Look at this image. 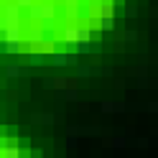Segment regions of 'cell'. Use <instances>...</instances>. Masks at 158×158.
<instances>
[{
  "mask_svg": "<svg viewBox=\"0 0 158 158\" xmlns=\"http://www.w3.org/2000/svg\"><path fill=\"white\" fill-rule=\"evenodd\" d=\"M28 15H31V21H54L56 8L51 3H33L28 8Z\"/></svg>",
  "mask_w": 158,
  "mask_h": 158,
  "instance_id": "6da1fadb",
  "label": "cell"
},
{
  "mask_svg": "<svg viewBox=\"0 0 158 158\" xmlns=\"http://www.w3.org/2000/svg\"><path fill=\"white\" fill-rule=\"evenodd\" d=\"M3 10H5V18L10 26H21V5L18 3H8Z\"/></svg>",
  "mask_w": 158,
  "mask_h": 158,
  "instance_id": "7a4b0ae2",
  "label": "cell"
},
{
  "mask_svg": "<svg viewBox=\"0 0 158 158\" xmlns=\"http://www.w3.org/2000/svg\"><path fill=\"white\" fill-rule=\"evenodd\" d=\"M64 44H69V46L79 44V28L77 26H66L64 28Z\"/></svg>",
  "mask_w": 158,
  "mask_h": 158,
  "instance_id": "3957f363",
  "label": "cell"
},
{
  "mask_svg": "<svg viewBox=\"0 0 158 158\" xmlns=\"http://www.w3.org/2000/svg\"><path fill=\"white\" fill-rule=\"evenodd\" d=\"M5 41L21 44V26H8V28H5Z\"/></svg>",
  "mask_w": 158,
  "mask_h": 158,
  "instance_id": "277c9868",
  "label": "cell"
},
{
  "mask_svg": "<svg viewBox=\"0 0 158 158\" xmlns=\"http://www.w3.org/2000/svg\"><path fill=\"white\" fill-rule=\"evenodd\" d=\"M51 64H54V66H66V64H72V56H69V54H61V51H56V54L51 56Z\"/></svg>",
  "mask_w": 158,
  "mask_h": 158,
  "instance_id": "5b68a950",
  "label": "cell"
},
{
  "mask_svg": "<svg viewBox=\"0 0 158 158\" xmlns=\"http://www.w3.org/2000/svg\"><path fill=\"white\" fill-rule=\"evenodd\" d=\"M31 123H36V125H54L56 117H54V115H33Z\"/></svg>",
  "mask_w": 158,
  "mask_h": 158,
  "instance_id": "8992f818",
  "label": "cell"
},
{
  "mask_svg": "<svg viewBox=\"0 0 158 158\" xmlns=\"http://www.w3.org/2000/svg\"><path fill=\"white\" fill-rule=\"evenodd\" d=\"M21 74H23V69H18L15 64H8L5 66V77L8 79H15V77H21Z\"/></svg>",
  "mask_w": 158,
  "mask_h": 158,
  "instance_id": "52a82bcc",
  "label": "cell"
},
{
  "mask_svg": "<svg viewBox=\"0 0 158 158\" xmlns=\"http://www.w3.org/2000/svg\"><path fill=\"white\" fill-rule=\"evenodd\" d=\"M66 148H77V127L66 130Z\"/></svg>",
  "mask_w": 158,
  "mask_h": 158,
  "instance_id": "ba28073f",
  "label": "cell"
},
{
  "mask_svg": "<svg viewBox=\"0 0 158 158\" xmlns=\"http://www.w3.org/2000/svg\"><path fill=\"white\" fill-rule=\"evenodd\" d=\"M64 3H66V18L74 21V15H77V0H64Z\"/></svg>",
  "mask_w": 158,
  "mask_h": 158,
  "instance_id": "9c48e42d",
  "label": "cell"
},
{
  "mask_svg": "<svg viewBox=\"0 0 158 158\" xmlns=\"http://www.w3.org/2000/svg\"><path fill=\"white\" fill-rule=\"evenodd\" d=\"M112 13H115V8H112V3L107 0V3L100 8V18H112Z\"/></svg>",
  "mask_w": 158,
  "mask_h": 158,
  "instance_id": "30bf717a",
  "label": "cell"
},
{
  "mask_svg": "<svg viewBox=\"0 0 158 158\" xmlns=\"http://www.w3.org/2000/svg\"><path fill=\"white\" fill-rule=\"evenodd\" d=\"M100 28L102 31H115V18H100Z\"/></svg>",
  "mask_w": 158,
  "mask_h": 158,
  "instance_id": "8fae6325",
  "label": "cell"
},
{
  "mask_svg": "<svg viewBox=\"0 0 158 158\" xmlns=\"http://www.w3.org/2000/svg\"><path fill=\"white\" fill-rule=\"evenodd\" d=\"M74 51H77V54H89V51H92V44L82 41V44H77V46H74Z\"/></svg>",
  "mask_w": 158,
  "mask_h": 158,
  "instance_id": "7c38bea8",
  "label": "cell"
},
{
  "mask_svg": "<svg viewBox=\"0 0 158 158\" xmlns=\"http://www.w3.org/2000/svg\"><path fill=\"white\" fill-rule=\"evenodd\" d=\"M3 158H21V151H18L15 145H8V148H5V156H3Z\"/></svg>",
  "mask_w": 158,
  "mask_h": 158,
  "instance_id": "4fadbf2b",
  "label": "cell"
},
{
  "mask_svg": "<svg viewBox=\"0 0 158 158\" xmlns=\"http://www.w3.org/2000/svg\"><path fill=\"white\" fill-rule=\"evenodd\" d=\"M41 64H46V61H44V54H41V51L31 54V66H41Z\"/></svg>",
  "mask_w": 158,
  "mask_h": 158,
  "instance_id": "5bb4252c",
  "label": "cell"
},
{
  "mask_svg": "<svg viewBox=\"0 0 158 158\" xmlns=\"http://www.w3.org/2000/svg\"><path fill=\"white\" fill-rule=\"evenodd\" d=\"M5 54H21V44H10V41H5Z\"/></svg>",
  "mask_w": 158,
  "mask_h": 158,
  "instance_id": "9a60e30c",
  "label": "cell"
},
{
  "mask_svg": "<svg viewBox=\"0 0 158 158\" xmlns=\"http://www.w3.org/2000/svg\"><path fill=\"white\" fill-rule=\"evenodd\" d=\"M89 38H92V31H89V28H79V44H82V41L89 44Z\"/></svg>",
  "mask_w": 158,
  "mask_h": 158,
  "instance_id": "2e32d148",
  "label": "cell"
},
{
  "mask_svg": "<svg viewBox=\"0 0 158 158\" xmlns=\"http://www.w3.org/2000/svg\"><path fill=\"white\" fill-rule=\"evenodd\" d=\"M61 97H64V100L77 102V97H79V94H77V89H64V92H61Z\"/></svg>",
  "mask_w": 158,
  "mask_h": 158,
  "instance_id": "e0dca14e",
  "label": "cell"
},
{
  "mask_svg": "<svg viewBox=\"0 0 158 158\" xmlns=\"http://www.w3.org/2000/svg\"><path fill=\"white\" fill-rule=\"evenodd\" d=\"M77 74H79V77H92V74H94V69H92V66H79V69H77Z\"/></svg>",
  "mask_w": 158,
  "mask_h": 158,
  "instance_id": "ac0fdd59",
  "label": "cell"
},
{
  "mask_svg": "<svg viewBox=\"0 0 158 158\" xmlns=\"http://www.w3.org/2000/svg\"><path fill=\"white\" fill-rule=\"evenodd\" d=\"M44 38V31L41 28H31V41H41Z\"/></svg>",
  "mask_w": 158,
  "mask_h": 158,
  "instance_id": "d6986e66",
  "label": "cell"
},
{
  "mask_svg": "<svg viewBox=\"0 0 158 158\" xmlns=\"http://www.w3.org/2000/svg\"><path fill=\"white\" fill-rule=\"evenodd\" d=\"M112 110H117V105H115V102H110V100L102 102V112H105V115H107V112H112Z\"/></svg>",
  "mask_w": 158,
  "mask_h": 158,
  "instance_id": "ffe728a7",
  "label": "cell"
},
{
  "mask_svg": "<svg viewBox=\"0 0 158 158\" xmlns=\"http://www.w3.org/2000/svg\"><path fill=\"white\" fill-rule=\"evenodd\" d=\"M135 15H138V8L135 5H127L125 8V18H135Z\"/></svg>",
  "mask_w": 158,
  "mask_h": 158,
  "instance_id": "44dd1931",
  "label": "cell"
},
{
  "mask_svg": "<svg viewBox=\"0 0 158 158\" xmlns=\"http://www.w3.org/2000/svg\"><path fill=\"white\" fill-rule=\"evenodd\" d=\"M64 87H66V79H54V89H59V92H61Z\"/></svg>",
  "mask_w": 158,
  "mask_h": 158,
  "instance_id": "7402d4cb",
  "label": "cell"
},
{
  "mask_svg": "<svg viewBox=\"0 0 158 158\" xmlns=\"http://www.w3.org/2000/svg\"><path fill=\"white\" fill-rule=\"evenodd\" d=\"M94 74H100V77H107V74H110V66H97V69H94Z\"/></svg>",
  "mask_w": 158,
  "mask_h": 158,
  "instance_id": "603a6c76",
  "label": "cell"
},
{
  "mask_svg": "<svg viewBox=\"0 0 158 158\" xmlns=\"http://www.w3.org/2000/svg\"><path fill=\"white\" fill-rule=\"evenodd\" d=\"M123 38H125V41H135L138 36H135V31H125V33H123Z\"/></svg>",
  "mask_w": 158,
  "mask_h": 158,
  "instance_id": "cb8c5ba5",
  "label": "cell"
},
{
  "mask_svg": "<svg viewBox=\"0 0 158 158\" xmlns=\"http://www.w3.org/2000/svg\"><path fill=\"white\" fill-rule=\"evenodd\" d=\"M15 3L21 5V8H31V5H33V0H15Z\"/></svg>",
  "mask_w": 158,
  "mask_h": 158,
  "instance_id": "d4e9b609",
  "label": "cell"
},
{
  "mask_svg": "<svg viewBox=\"0 0 158 158\" xmlns=\"http://www.w3.org/2000/svg\"><path fill=\"white\" fill-rule=\"evenodd\" d=\"M112 145H115V148H125V140H123V138H115Z\"/></svg>",
  "mask_w": 158,
  "mask_h": 158,
  "instance_id": "484cf974",
  "label": "cell"
},
{
  "mask_svg": "<svg viewBox=\"0 0 158 158\" xmlns=\"http://www.w3.org/2000/svg\"><path fill=\"white\" fill-rule=\"evenodd\" d=\"M148 110H151V112H158V102H153V105H148Z\"/></svg>",
  "mask_w": 158,
  "mask_h": 158,
  "instance_id": "4316f807",
  "label": "cell"
},
{
  "mask_svg": "<svg viewBox=\"0 0 158 158\" xmlns=\"http://www.w3.org/2000/svg\"><path fill=\"white\" fill-rule=\"evenodd\" d=\"M0 54H5V41H0Z\"/></svg>",
  "mask_w": 158,
  "mask_h": 158,
  "instance_id": "83f0119b",
  "label": "cell"
}]
</instances>
